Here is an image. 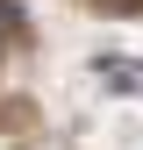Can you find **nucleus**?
<instances>
[{"label": "nucleus", "mask_w": 143, "mask_h": 150, "mask_svg": "<svg viewBox=\"0 0 143 150\" xmlns=\"http://www.w3.org/2000/svg\"><path fill=\"white\" fill-rule=\"evenodd\" d=\"M100 79L129 93V86H143V64H129V57H100Z\"/></svg>", "instance_id": "1"}]
</instances>
